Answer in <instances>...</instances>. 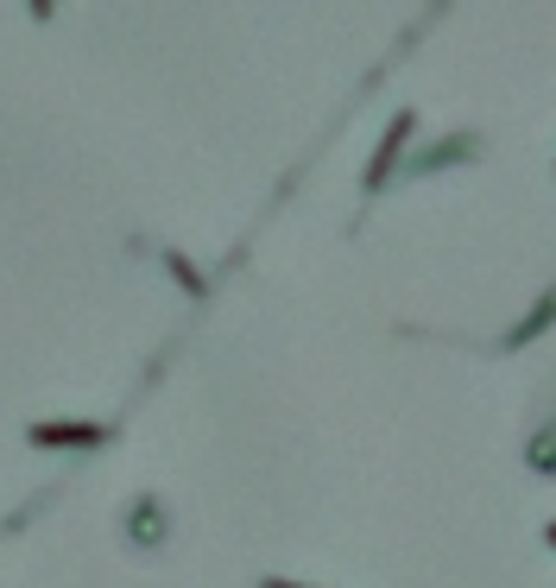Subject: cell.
Returning <instances> with one entry per match:
<instances>
[{
  "label": "cell",
  "instance_id": "5",
  "mask_svg": "<svg viewBox=\"0 0 556 588\" xmlns=\"http://www.w3.org/2000/svg\"><path fill=\"white\" fill-rule=\"evenodd\" d=\"M259 588H310V583H285V576H266Z\"/></svg>",
  "mask_w": 556,
  "mask_h": 588
},
{
  "label": "cell",
  "instance_id": "4",
  "mask_svg": "<svg viewBox=\"0 0 556 588\" xmlns=\"http://www.w3.org/2000/svg\"><path fill=\"white\" fill-rule=\"evenodd\" d=\"M531 468H537V475H551V468H556V431L531 436Z\"/></svg>",
  "mask_w": 556,
  "mask_h": 588
},
{
  "label": "cell",
  "instance_id": "1",
  "mask_svg": "<svg viewBox=\"0 0 556 588\" xmlns=\"http://www.w3.org/2000/svg\"><path fill=\"white\" fill-rule=\"evenodd\" d=\"M411 127H418V114H411V108H399V114L386 121V140H379L374 165H367V190H386V178H392V165H399V153H404V140H411Z\"/></svg>",
  "mask_w": 556,
  "mask_h": 588
},
{
  "label": "cell",
  "instance_id": "6",
  "mask_svg": "<svg viewBox=\"0 0 556 588\" xmlns=\"http://www.w3.org/2000/svg\"><path fill=\"white\" fill-rule=\"evenodd\" d=\"M544 537H551V544H556V519H551V525H544Z\"/></svg>",
  "mask_w": 556,
  "mask_h": 588
},
{
  "label": "cell",
  "instance_id": "2",
  "mask_svg": "<svg viewBox=\"0 0 556 588\" xmlns=\"http://www.w3.org/2000/svg\"><path fill=\"white\" fill-rule=\"evenodd\" d=\"M556 323V285L551 291H544V298H537V304L525 310V317H519V323H512V330H505V348H525L531 335H544Z\"/></svg>",
  "mask_w": 556,
  "mask_h": 588
},
{
  "label": "cell",
  "instance_id": "3",
  "mask_svg": "<svg viewBox=\"0 0 556 588\" xmlns=\"http://www.w3.org/2000/svg\"><path fill=\"white\" fill-rule=\"evenodd\" d=\"M468 153H475V133H455V140H443V146H430V153L411 165V171H436L443 158H468Z\"/></svg>",
  "mask_w": 556,
  "mask_h": 588
}]
</instances>
